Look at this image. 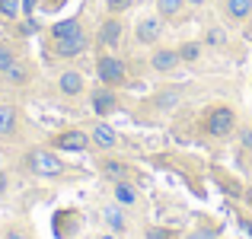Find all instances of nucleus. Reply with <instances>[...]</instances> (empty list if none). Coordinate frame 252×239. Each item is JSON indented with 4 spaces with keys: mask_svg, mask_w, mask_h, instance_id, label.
Listing matches in <instances>:
<instances>
[{
    "mask_svg": "<svg viewBox=\"0 0 252 239\" xmlns=\"http://www.w3.org/2000/svg\"><path fill=\"white\" fill-rule=\"evenodd\" d=\"M204 128H208L211 137H230L236 128V112L230 105H214L204 118Z\"/></svg>",
    "mask_w": 252,
    "mask_h": 239,
    "instance_id": "nucleus-1",
    "label": "nucleus"
},
{
    "mask_svg": "<svg viewBox=\"0 0 252 239\" xmlns=\"http://www.w3.org/2000/svg\"><path fill=\"white\" fill-rule=\"evenodd\" d=\"M29 166H32L35 176H48V179L64 172V163L51 153V150H32V153H29Z\"/></svg>",
    "mask_w": 252,
    "mask_h": 239,
    "instance_id": "nucleus-2",
    "label": "nucleus"
},
{
    "mask_svg": "<svg viewBox=\"0 0 252 239\" xmlns=\"http://www.w3.org/2000/svg\"><path fill=\"white\" fill-rule=\"evenodd\" d=\"M96 77L102 80L105 86H118L125 80V64L118 61V58H112V55H102L96 61Z\"/></svg>",
    "mask_w": 252,
    "mask_h": 239,
    "instance_id": "nucleus-3",
    "label": "nucleus"
},
{
    "mask_svg": "<svg viewBox=\"0 0 252 239\" xmlns=\"http://www.w3.org/2000/svg\"><path fill=\"white\" fill-rule=\"evenodd\" d=\"M86 48H90L86 32H77V35H70V38H55V55L58 58H77V55H83Z\"/></svg>",
    "mask_w": 252,
    "mask_h": 239,
    "instance_id": "nucleus-4",
    "label": "nucleus"
},
{
    "mask_svg": "<svg viewBox=\"0 0 252 239\" xmlns=\"http://www.w3.org/2000/svg\"><path fill=\"white\" fill-rule=\"evenodd\" d=\"M160 35H163V19L160 16H144L137 23V42L141 45H154Z\"/></svg>",
    "mask_w": 252,
    "mask_h": 239,
    "instance_id": "nucleus-5",
    "label": "nucleus"
},
{
    "mask_svg": "<svg viewBox=\"0 0 252 239\" xmlns=\"http://www.w3.org/2000/svg\"><path fill=\"white\" fill-rule=\"evenodd\" d=\"M55 144L61 150H70V153H83L90 147V134H83V131H64V134H58Z\"/></svg>",
    "mask_w": 252,
    "mask_h": 239,
    "instance_id": "nucleus-6",
    "label": "nucleus"
},
{
    "mask_svg": "<svg viewBox=\"0 0 252 239\" xmlns=\"http://www.w3.org/2000/svg\"><path fill=\"white\" fill-rule=\"evenodd\" d=\"M90 102H93V112H96V115H102V118L112 115V112L118 109V96L112 90H96Z\"/></svg>",
    "mask_w": 252,
    "mask_h": 239,
    "instance_id": "nucleus-7",
    "label": "nucleus"
},
{
    "mask_svg": "<svg viewBox=\"0 0 252 239\" xmlns=\"http://www.w3.org/2000/svg\"><path fill=\"white\" fill-rule=\"evenodd\" d=\"M179 51H172V48H160V51H154V58H150V64H154V70H160V74H169V70H176L179 67Z\"/></svg>",
    "mask_w": 252,
    "mask_h": 239,
    "instance_id": "nucleus-8",
    "label": "nucleus"
},
{
    "mask_svg": "<svg viewBox=\"0 0 252 239\" xmlns=\"http://www.w3.org/2000/svg\"><path fill=\"white\" fill-rule=\"evenodd\" d=\"M90 141H93V144H96V147H102V150H109V147H115V144H118V134H115V131H112V128H109V124H105V121H99V124H96V128H93V134H90Z\"/></svg>",
    "mask_w": 252,
    "mask_h": 239,
    "instance_id": "nucleus-9",
    "label": "nucleus"
},
{
    "mask_svg": "<svg viewBox=\"0 0 252 239\" xmlns=\"http://www.w3.org/2000/svg\"><path fill=\"white\" fill-rule=\"evenodd\" d=\"M99 42L109 45V48H115V45L122 42V23H118V19H105L102 29H99Z\"/></svg>",
    "mask_w": 252,
    "mask_h": 239,
    "instance_id": "nucleus-10",
    "label": "nucleus"
},
{
    "mask_svg": "<svg viewBox=\"0 0 252 239\" xmlns=\"http://www.w3.org/2000/svg\"><path fill=\"white\" fill-rule=\"evenodd\" d=\"M58 86H61L64 96H77V92H83V74H77V70H64L61 80H58Z\"/></svg>",
    "mask_w": 252,
    "mask_h": 239,
    "instance_id": "nucleus-11",
    "label": "nucleus"
},
{
    "mask_svg": "<svg viewBox=\"0 0 252 239\" xmlns=\"http://www.w3.org/2000/svg\"><path fill=\"white\" fill-rule=\"evenodd\" d=\"M77 32H83L80 19H61V23L51 26V38H70V35H77Z\"/></svg>",
    "mask_w": 252,
    "mask_h": 239,
    "instance_id": "nucleus-12",
    "label": "nucleus"
},
{
    "mask_svg": "<svg viewBox=\"0 0 252 239\" xmlns=\"http://www.w3.org/2000/svg\"><path fill=\"white\" fill-rule=\"evenodd\" d=\"M16 109L13 105H6V102H0V134H13L16 131Z\"/></svg>",
    "mask_w": 252,
    "mask_h": 239,
    "instance_id": "nucleus-13",
    "label": "nucleus"
},
{
    "mask_svg": "<svg viewBox=\"0 0 252 239\" xmlns=\"http://www.w3.org/2000/svg\"><path fill=\"white\" fill-rule=\"evenodd\" d=\"M252 13V0H227V16L230 19H246Z\"/></svg>",
    "mask_w": 252,
    "mask_h": 239,
    "instance_id": "nucleus-14",
    "label": "nucleus"
},
{
    "mask_svg": "<svg viewBox=\"0 0 252 239\" xmlns=\"http://www.w3.org/2000/svg\"><path fill=\"white\" fill-rule=\"evenodd\" d=\"M115 201H118V204H134V201H137L134 185H128L125 179H122V182H115Z\"/></svg>",
    "mask_w": 252,
    "mask_h": 239,
    "instance_id": "nucleus-15",
    "label": "nucleus"
},
{
    "mask_svg": "<svg viewBox=\"0 0 252 239\" xmlns=\"http://www.w3.org/2000/svg\"><path fill=\"white\" fill-rule=\"evenodd\" d=\"M182 6H185V0H157V10H160L163 19L179 16V13H182Z\"/></svg>",
    "mask_w": 252,
    "mask_h": 239,
    "instance_id": "nucleus-16",
    "label": "nucleus"
},
{
    "mask_svg": "<svg viewBox=\"0 0 252 239\" xmlns=\"http://www.w3.org/2000/svg\"><path fill=\"white\" fill-rule=\"evenodd\" d=\"M105 223H109L115 233H122V230H125V214L118 208H105Z\"/></svg>",
    "mask_w": 252,
    "mask_h": 239,
    "instance_id": "nucleus-17",
    "label": "nucleus"
},
{
    "mask_svg": "<svg viewBox=\"0 0 252 239\" xmlns=\"http://www.w3.org/2000/svg\"><path fill=\"white\" fill-rule=\"evenodd\" d=\"M19 10H23V0H0V13H3L6 19H16Z\"/></svg>",
    "mask_w": 252,
    "mask_h": 239,
    "instance_id": "nucleus-18",
    "label": "nucleus"
},
{
    "mask_svg": "<svg viewBox=\"0 0 252 239\" xmlns=\"http://www.w3.org/2000/svg\"><path fill=\"white\" fill-rule=\"evenodd\" d=\"M198 55H201V45L198 42H185L182 48H179V58H182V61H198Z\"/></svg>",
    "mask_w": 252,
    "mask_h": 239,
    "instance_id": "nucleus-19",
    "label": "nucleus"
},
{
    "mask_svg": "<svg viewBox=\"0 0 252 239\" xmlns=\"http://www.w3.org/2000/svg\"><path fill=\"white\" fill-rule=\"evenodd\" d=\"M102 169H105V176H109V179H115V182H122V179L128 176V169H125L122 163H115V159H109V163H105Z\"/></svg>",
    "mask_w": 252,
    "mask_h": 239,
    "instance_id": "nucleus-20",
    "label": "nucleus"
},
{
    "mask_svg": "<svg viewBox=\"0 0 252 239\" xmlns=\"http://www.w3.org/2000/svg\"><path fill=\"white\" fill-rule=\"evenodd\" d=\"M3 74H6V80H10V83H23V80L29 77V74H26V67H23L19 61H16V64H10V67H6Z\"/></svg>",
    "mask_w": 252,
    "mask_h": 239,
    "instance_id": "nucleus-21",
    "label": "nucleus"
},
{
    "mask_svg": "<svg viewBox=\"0 0 252 239\" xmlns=\"http://www.w3.org/2000/svg\"><path fill=\"white\" fill-rule=\"evenodd\" d=\"M10 64H16V51H13L10 45H0V74H3Z\"/></svg>",
    "mask_w": 252,
    "mask_h": 239,
    "instance_id": "nucleus-22",
    "label": "nucleus"
},
{
    "mask_svg": "<svg viewBox=\"0 0 252 239\" xmlns=\"http://www.w3.org/2000/svg\"><path fill=\"white\" fill-rule=\"evenodd\" d=\"M105 6H109V13H125L128 6H134V0H105Z\"/></svg>",
    "mask_w": 252,
    "mask_h": 239,
    "instance_id": "nucleus-23",
    "label": "nucleus"
},
{
    "mask_svg": "<svg viewBox=\"0 0 252 239\" xmlns=\"http://www.w3.org/2000/svg\"><path fill=\"white\" fill-rule=\"evenodd\" d=\"M147 239H176V233H172V230H163V227H150Z\"/></svg>",
    "mask_w": 252,
    "mask_h": 239,
    "instance_id": "nucleus-24",
    "label": "nucleus"
},
{
    "mask_svg": "<svg viewBox=\"0 0 252 239\" xmlns=\"http://www.w3.org/2000/svg\"><path fill=\"white\" fill-rule=\"evenodd\" d=\"M208 42H211V45H220V42H223V32H220V29H211V32H208Z\"/></svg>",
    "mask_w": 252,
    "mask_h": 239,
    "instance_id": "nucleus-25",
    "label": "nucleus"
},
{
    "mask_svg": "<svg viewBox=\"0 0 252 239\" xmlns=\"http://www.w3.org/2000/svg\"><path fill=\"white\" fill-rule=\"evenodd\" d=\"M32 6H35V0H23V10L26 13H32Z\"/></svg>",
    "mask_w": 252,
    "mask_h": 239,
    "instance_id": "nucleus-26",
    "label": "nucleus"
},
{
    "mask_svg": "<svg viewBox=\"0 0 252 239\" xmlns=\"http://www.w3.org/2000/svg\"><path fill=\"white\" fill-rule=\"evenodd\" d=\"M243 144H246V147H252V131H246V134H243Z\"/></svg>",
    "mask_w": 252,
    "mask_h": 239,
    "instance_id": "nucleus-27",
    "label": "nucleus"
},
{
    "mask_svg": "<svg viewBox=\"0 0 252 239\" xmlns=\"http://www.w3.org/2000/svg\"><path fill=\"white\" fill-rule=\"evenodd\" d=\"M6 239H26L23 233H6Z\"/></svg>",
    "mask_w": 252,
    "mask_h": 239,
    "instance_id": "nucleus-28",
    "label": "nucleus"
},
{
    "mask_svg": "<svg viewBox=\"0 0 252 239\" xmlns=\"http://www.w3.org/2000/svg\"><path fill=\"white\" fill-rule=\"evenodd\" d=\"M185 3H191V6H198V3H204V0H185Z\"/></svg>",
    "mask_w": 252,
    "mask_h": 239,
    "instance_id": "nucleus-29",
    "label": "nucleus"
},
{
    "mask_svg": "<svg viewBox=\"0 0 252 239\" xmlns=\"http://www.w3.org/2000/svg\"><path fill=\"white\" fill-rule=\"evenodd\" d=\"M99 239H115V236H99Z\"/></svg>",
    "mask_w": 252,
    "mask_h": 239,
    "instance_id": "nucleus-30",
    "label": "nucleus"
}]
</instances>
